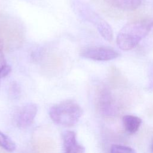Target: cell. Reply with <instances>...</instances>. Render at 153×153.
Instances as JSON below:
<instances>
[{
    "label": "cell",
    "mask_w": 153,
    "mask_h": 153,
    "mask_svg": "<svg viewBox=\"0 0 153 153\" xmlns=\"http://www.w3.org/2000/svg\"><path fill=\"white\" fill-rule=\"evenodd\" d=\"M96 106L102 114L107 115L112 112L113 98L109 89L105 86H99L96 93Z\"/></svg>",
    "instance_id": "cell-6"
},
{
    "label": "cell",
    "mask_w": 153,
    "mask_h": 153,
    "mask_svg": "<svg viewBox=\"0 0 153 153\" xmlns=\"http://www.w3.org/2000/svg\"><path fill=\"white\" fill-rule=\"evenodd\" d=\"M110 153H136V152L130 146L115 144L111 147Z\"/></svg>",
    "instance_id": "cell-13"
},
{
    "label": "cell",
    "mask_w": 153,
    "mask_h": 153,
    "mask_svg": "<svg viewBox=\"0 0 153 153\" xmlns=\"http://www.w3.org/2000/svg\"><path fill=\"white\" fill-rule=\"evenodd\" d=\"M72 8L80 19L92 24L105 40H112L113 30L110 25L88 4L80 0H74Z\"/></svg>",
    "instance_id": "cell-2"
},
{
    "label": "cell",
    "mask_w": 153,
    "mask_h": 153,
    "mask_svg": "<svg viewBox=\"0 0 153 153\" xmlns=\"http://www.w3.org/2000/svg\"><path fill=\"white\" fill-rule=\"evenodd\" d=\"M153 27V17L145 18L126 24L119 31L116 42L123 51L135 48Z\"/></svg>",
    "instance_id": "cell-1"
},
{
    "label": "cell",
    "mask_w": 153,
    "mask_h": 153,
    "mask_svg": "<svg viewBox=\"0 0 153 153\" xmlns=\"http://www.w3.org/2000/svg\"><path fill=\"white\" fill-rule=\"evenodd\" d=\"M111 6L124 11H133L140 7L142 0H105Z\"/></svg>",
    "instance_id": "cell-9"
},
{
    "label": "cell",
    "mask_w": 153,
    "mask_h": 153,
    "mask_svg": "<svg viewBox=\"0 0 153 153\" xmlns=\"http://www.w3.org/2000/svg\"><path fill=\"white\" fill-rule=\"evenodd\" d=\"M63 153H85V149L76 139L74 131L68 130L63 134Z\"/></svg>",
    "instance_id": "cell-7"
},
{
    "label": "cell",
    "mask_w": 153,
    "mask_h": 153,
    "mask_svg": "<svg viewBox=\"0 0 153 153\" xmlns=\"http://www.w3.org/2000/svg\"><path fill=\"white\" fill-rule=\"evenodd\" d=\"M80 105L73 100H66L51 106L49 115L56 124L64 127L75 125L82 114Z\"/></svg>",
    "instance_id": "cell-3"
},
{
    "label": "cell",
    "mask_w": 153,
    "mask_h": 153,
    "mask_svg": "<svg viewBox=\"0 0 153 153\" xmlns=\"http://www.w3.org/2000/svg\"><path fill=\"white\" fill-rule=\"evenodd\" d=\"M142 119L133 115H126L123 117V124L125 130L130 134L135 133L140 128Z\"/></svg>",
    "instance_id": "cell-10"
},
{
    "label": "cell",
    "mask_w": 153,
    "mask_h": 153,
    "mask_svg": "<svg viewBox=\"0 0 153 153\" xmlns=\"http://www.w3.org/2000/svg\"><path fill=\"white\" fill-rule=\"evenodd\" d=\"M109 81L114 85H121L126 83V78L121 71L115 66L110 68L109 72Z\"/></svg>",
    "instance_id": "cell-11"
},
{
    "label": "cell",
    "mask_w": 153,
    "mask_h": 153,
    "mask_svg": "<svg viewBox=\"0 0 153 153\" xmlns=\"http://www.w3.org/2000/svg\"><path fill=\"white\" fill-rule=\"evenodd\" d=\"M151 152L153 153V141L151 143Z\"/></svg>",
    "instance_id": "cell-17"
},
{
    "label": "cell",
    "mask_w": 153,
    "mask_h": 153,
    "mask_svg": "<svg viewBox=\"0 0 153 153\" xmlns=\"http://www.w3.org/2000/svg\"><path fill=\"white\" fill-rule=\"evenodd\" d=\"M80 56L84 59L94 61H109L120 56L115 49L108 46H92L84 48Z\"/></svg>",
    "instance_id": "cell-4"
},
{
    "label": "cell",
    "mask_w": 153,
    "mask_h": 153,
    "mask_svg": "<svg viewBox=\"0 0 153 153\" xmlns=\"http://www.w3.org/2000/svg\"><path fill=\"white\" fill-rule=\"evenodd\" d=\"M0 147L8 152H13L16 149L15 143L8 136L0 131Z\"/></svg>",
    "instance_id": "cell-12"
},
{
    "label": "cell",
    "mask_w": 153,
    "mask_h": 153,
    "mask_svg": "<svg viewBox=\"0 0 153 153\" xmlns=\"http://www.w3.org/2000/svg\"><path fill=\"white\" fill-rule=\"evenodd\" d=\"M38 112L37 106L33 103L20 107L14 115V121L20 128H26L31 126Z\"/></svg>",
    "instance_id": "cell-5"
},
{
    "label": "cell",
    "mask_w": 153,
    "mask_h": 153,
    "mask_svg": "<svg viewBox=\"0 0 153 153\" xmlns=\"http://www.w3.org/2000/svg\"><path fill=\"white\" fill-rule=\"evenodd\" d=\"M3 51V44L2 41L0 40V73L2 69L7 65Z\"/></svg>",
    "instance_id": "cell-16"
},
{
    "label": "cell",
    "mask_w": 153,
    "mask_h": 153,
    "mask_svg": "<svg viewBox=\"0 0 153 153\" xmlns=\"http://www.w3.org/2000/svg\"><path fill=\"white\" fill-rule=\"evenodd\" d=\"M56 143L49 138H39L33 144V153H54Z\"/></svg>",
    "instance_id": "cell-8"
},
{
    "label": "cell",
    "mask_w": 153,
    "mask_h": 153,
    "mask_svg": "<svg viewBox=\"0 0 153 153\" xmlns=\"http://www.w3.org/2000/svg\"><path fill=\"white\" fill-rule=\"evenodd\" d=\"M21 89L20 85L16 81H13L8 89V94L12 99H17L20 96Z\"/></svg>",
    "instance_id": "cell-14"
},
{
    "label": "cell",
    "mask_w": 153,
    "mask_h": 153,
    "mask_svg": "<svg viewBox=\"0 0 153 153\" xmlns=\"http://www.w3.org/2000/svg\"><path fill=\"white\" fill-rule=\"evenodd\" d=\"M148 90H153V61H152L148 66V84L146 86Z\"/></svg>",
    "instance_id": "cell-15"
}]
</instances>
